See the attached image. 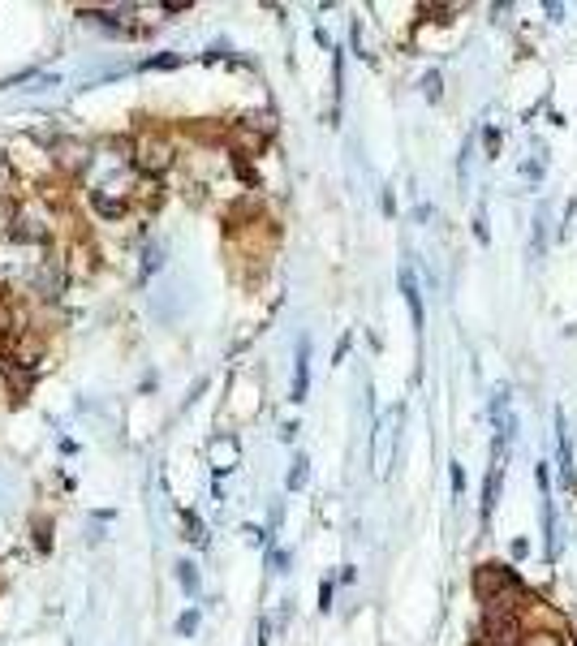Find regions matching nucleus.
<instances>
[{"mask_svg":"<svg viewBox=\"0 0 577 646\" xmlns=\"http://www.w3.org/2000/svg\"><path fill=\"white\" fill-rule=\"evenodd\" d=\"M56 224H61V211H56L44 195H35V199H18L9 237H13L18 246H26V250H44L52 242V233H56Z\"/></svg>","mask_w":577,"mask_h":646,"instance_id":"nucleus-1","label":"nucleus"},{"mask_svg":"<svg viewBox=\"0 0 577 646\" xmlns=\"http://www.w3.org/2000/svg\"><path fill=\"white\" fill-rule=\"evenodd\" d=\"M177 151H172V138L160 134V129H143L134 143H130V169L143 177H160L172 169Z\"/></svg>","mask_w":577,"mask_h":646,"instance_id":"nucleus-2","label":"nucleus"},{"mask_svg":"<svg viewBox=\"0 0 577 646\" xmlns=\"http://www.w3.org/2000/svg\"><path fill=\"white\" fill-rule=\"evenodd\" d=\"M52 155H56V164H61L70 177H78L87 164H91V160H96V155L82 147V143H56V151H52Z\"/></svg>","mask_w":577,"mask_h":646,"instance_id":"nucleus-3","label":"nucleus"},{"mask_svg":"<svg viewBox=\"0 0 577 646\" xmlns=\"http://www.w3.org/2000/svg\"><path fill=\"white\" fill-rule=\"evenodd\" d=\"M401 294H406V302H409V315H414V327H422V294H418V280H414V272L409 268H401Z\"/></svg>","mask_w":577,"mask_h":646,"instance_id":"nucleus-4","label":"nucleus"},{"mask_svg":"<svg viewBox=\"0 0 577 646\" xmlns=\"http://www.w3.org/2000/svg\"><path fill=\"white\" fill-rule=\"evenodd\" d=\"M18 332H22V315H18L9 302L0 298V345H4L9 336H18Z\"/></svg>","mask_w":577,"mask_h":646,"instance_id":"nucleus-5","label":"nucleus"},{"mask_svg":"<svg viewBox=\"0 0 577 646\" xmlns=\"http://www.w3.org/2000/svg\"><path fill=\"white\" fill-rule=\"evenodd\" d=\"M306 379H311V353L302 345V353H297V375H293V401H306Z\"/></svg>","mask_w":577,"mask_h":646,"instance_id":"nucleus-6","label":"nucleus"},{"mask_svg":"<svg viewBox=\"0 0 577 646\" xmlns=\"http://www.w3.org/2000/svg\"><path fill=\"white\" fill-rule=\"evenodd\" d=\"M306 478H311V461H306V457H297V461H293V474H288V492H302V487H306Z\"/></svg>","mask_w":577,"mask_h":646,"instance_id":"nucleus-7","label":"nucleus"},{"mask_svg":"<svg viewBox=\"0 0 577 646\" xmlns=\"http://www.w3.org/2000/svg\"><path fill=\"white\" fill-rule=\"evenodd\" d=\"M526 646H569V642H564V634L543 629V634H526Z\"/></svg>","mask_w":577,"mask_h":646,"instance_id":"nucleus-8","label":"nucleus"},{"mask_svg":"<svg viewBox=\"0 0 577 646\" xmlns=\"http://www.w3.org/2000/svg\"><path fill=\"white\" fill-rule=\"evenodd\" d=\"M177 582H181V586H186V591H198V573H194V565L190 560H181V565H177Z\"/></svg>","mask_w":577,"mask_h":646,"instance_id":"nucleus-9","label":"nucleus"},{"mask_svg":"<svg viewBox=\"0 0 577 646\" xmlns=\"http://www.w3.org/2000/svg\"><path fill=\"white\" fill-rule=\"evenodd\" d=\"M9 186H13V169H9V155L0 151V199H9Z\"/></svg>","mask_w":577,"mask_h":646,"instance_id":"nucleus-10","label":"nucleus"},{"mask_svg":"<svg viewBox=\"0 0 577 646\" xmlns=\"http://www.w3.org/2000/svg\"><path fill=\"white\" fill-rule=\"evenodd\" d=\"M186 526H190V539H194V543H198V547L207 543V534H203V522H198L194 513H186Z\"/></svg>","mask_w":577,"mask_h":646,"instance_id":"nucleus-11","label":"nucleus"},{"mask_svg":"<svg viewBox=\"0 0 577 646\" xmlns=\"http://www.w3.org/2000/svg\"><path fill=\"white\" fill-rule=\"evenodd\" d=\"M482 143H487V151L496 155V151H500V129H496V125H487V129H482Z\"/></svg>","mask_w":577,"mask_h":646,"instance_id":"nucleus-12","label":"nucleus"},{"mask_svg":"<svg viewBox=\"0 0 577 646\" xmlns=\"http://www.w3.org/2000/svg\"><path fill=\"white\" fill-rule=\"evenodd\" d=\"M198 629V612H186L181 621H177V634H194Z\"/></svg>","mask_w":577,"mask_h":646,"instance_id":"nucleus-13","label":"nucleus"},{"mask_svg":"<svg viewBox=\"0 0 577 646\" xmlns=\"http://www.w3.org/2000/svg\"><path fill=\"white\" fill-rule=\"evenodd\" d=\"M272 569H276V573H288V551H272Z\"/></svg>","mask_w":577,"mask_h":646,"instance_id":"nucleus-14","label":"nucleus"},{"mask_svg":"<svg viewBox=\"0 0 577 646\" xmlns=\"http://www.w3.org/2000/svg\"><path fill=\"white\" fill-rule=\"evenodd\" d=\"M177 65V56H155V61H146V70H172Z\"/></svg>","mask_w":577,"mask_h":646,"instance_id":"nucleus-15","label":"nucleus"},{"mask_svg":"<svg viewBox=\"0 0 577 646\" xmlns=\"http://www.w3.org/2000/svg\"><path fill=\"white\" fill-rule=\"evenodd\" d=\"M422 87H427V100H439V74H427Z\"/></svg>","mask_w":577,"mask_h":646,"instance_id":"nucleus-16","label":"nucleus"},{"mask_svg":"<svg viewBox=\"0 0 577 646\" xmlns=\"http://www.w3.org/2000/svg\"><path fill=\"white\" fill-rule=\"evenodd\" d=\"M461 487H465V470H461V461H453V492L461 496Z\"/></svg>","mask_w":577,"mask_h":646,"instance_id":"nucleus-17","label":"nucleus"},{"mask_svg":"<svg viewBox=\"0 0 577 646\" xmlns=\"http://www.w3.org/2000/svg\"><path fill=\"white\" fill-rule=\"evenodd\" d=\"M9 397V379H4V367H0V401Z\"/></svg>","mask_w":577,"mask_h":646,"instance_id":"nucleus-18","label":"nucleus"}]
</instances>
